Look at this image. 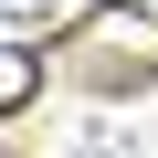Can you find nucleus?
I'll return each instance as SVG.
<instances>
[{"label": "nucleus", "instance_id": "nucleus-1", "mask_svg": "<svg viewBox=\"0 0 158 158\" xmlns=\"http://www.w3.org/2000/svg\"><path fill=\"white\" fill-rule=\"evenodd\" d=\"M32 95H42V53H32V42H0V116L32 106Z\"/></svg>", "mask_w": 158, "mask_h": 158}]
</instances>
